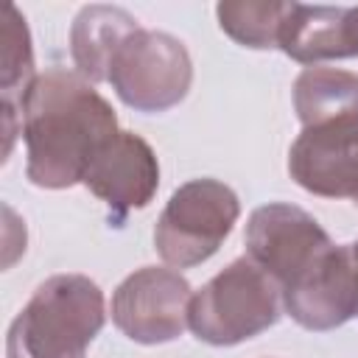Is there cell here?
<instances>
[{"label":"cell","instance_id":"obj_1","mask_svg":"<svg viewBox=\"0 0 358 358\" xmlns=\"http://www.w3.org/2000/svg\"><path fill=\"white\" fill-rule=\"evenodd\" d=\"M117 131L112 103L81 73L67 67L39 73L22 106L31 185L64 190L84 182L95 154Z\"/></svg>","mask_w":358,"mask_h":358},{"label":"cell","instance_id":"obj_2","mask_svg":"<svg viewBox=\"0 0 358 358\" xmlns=\"http://www.w3.org/2000/svg\"><path fill=\"white\" fill-rule=\"evenodd\" d=\"M106 302L98 282L84 274L48 277L6 336L8 358H84L103 330Z\"/></svg>","mask_w":358,"mask_h":358},{"label":"cell","instance_id":"obj_3","mask_svg":"<svg viewBox=\"0 0 358 358\" xmlns=\"http://www.w3.org/2000/svg\"><path fill=\"white\" fill-rule=\"evenodd\" d=\"M280 308V285L249 257H238L193 291L187 327L204 344L235 347L274 327Z\"/></svg>","mask_w":358,"mask_h":358},{"label":"cell","instance_id":"obj_4","mask_svg":"<svg viewBox=\"0 0 358 358\" xmlns=\"http://www.w3.org/2000/svg\"><path fill=\"white\" fill-rule=\"evenodd\" d=\"M241 215L235 190L218 179H190L179 185L154 227L157 255L173 268L210 260Z\"/></svg>","mask_w":358,"mask_h":358},{"label":"cell","instance_id":"obj_5","mask_svg":"<svg viewBox=\"0 0 358 358\" xmlns=\"http://www.w3.org/2000/svg\"><path fill=\"white\" fill-rule=\"evenodd\" d=\"M193 81L187 48L165 34L137 28L115 53L109 84L115 95L137 112H165L185 101Z\"/></svg>","mask_w":358,"mask_h":358},{"label":"cell","instance_id":"obj_6","mask_svg":"<svg viewBox=\"0 0 358 358\" xmlns=\"http://www.w3.org/2000/svg\"><path fill=\"white\" fill-rule=\"evenodd\" d=\"M190 299V282L179 271L143 266L115 288L109 313L126 338L137 344H165L185 333Z\"/></svg>","mask_w":358,"mask_h":358},{"label":"cell","instance_id":"obj_7","mask_svg":"<svg viewBox=\"0 0 358 358\" xmlns=\"http://www.w3.org/2000/svg\"><path fill=\"white\" fill-rule=\"evenodd\" d=\"M243 241L246 257L260 266L280 291L336 246L310 213L285 201L257 207L246 221Z\"/></svg>","mask_w":358,"mask_h":358},{"label":"cell","instance_id":"obj_8","mask_svg":"<svg viewBox=\"0 0 358 358\" xmlns=\"http://www.w3.org/2000/svg\"><path fill=\"white\" fill-rule=\"evenodd\" d=\"M291 179L322 199L358 196V115L302 126L288 151Z\"/></svg>","mask_w":358,"mask_h":358},{"label":"cell","instance_id":"obj_9","mask_svg":"<svg viewBox=\"0 0 358 358\" xmlns=\"http://www.w3.org/2000/svg\"><path fill=\"white\" fill-rule=\"evenodd\" d=\"M285 313L305 330H336L358 316V274L350 249L333 246L302 277L282 288Z\"/></svg>","mask_w":358,"mask_h":358},{"label":"cell","instance_id":"obj_10","mask_svg":"<svg viewBox=\"0 0 358 358\" xmlns=\"http://www.w3.org/2000/svg\"><path fill=\"white\" fill-rule=\"evenodd\" d=\"M90 193L109 204L123 218L143 210L159 187V162L154 148L134 131H117L92 159L81 182Z\"/></svg>","mask_w":358,"mask_h":358},{"label":"cell","instance_id":"obj_11","mask_svg":"<svg viewBox=\"0 0 358 358\" xmlns=\"http://www.w3.org/2000/svg\"><path fill=\"white\" fill-rule=\"evenodd\" d=\"M277 48L308 67L352 59L358 56V11L344 6L291 3Z\"/></svg>","mask_w":358,"mask_h":358},{"label":"cell","instance_id":"obj_12","mask_svg":"<svg viewBox=\"0 0 358 358\" xmlns=\"http://www.w3.org/2000/svg\"><path fill=\"white\" fill-rule=\"evenodd\" d=\"M0 109H3V159L14 148V137L22 134V106L36 81L31 31L17 6H6L0 22Z\"/></svg>","mask_w":358,"mask_h":358},{"label":"cell","instance_id":"obj_13","mask_svg":"<svg viewBox=\"0 0 358 358\" xmlns=\"http://www.w3.org/2000/svg\"><path fill=\"white\" fill-rule=\"evenodd\" d=\"M140 28V22L117 6H84L70 25V56L76 73L90 84L109 81V67L120 45Z\"/></svg>","mask_w":358,"mask_h":358},{"label":"cell","instance_id":"obj_14","mask_svg":"<svg viewBox=\"0 0 358 358\" xmlns=\"http://www.w3.org/2000/svg\"><path fill=\"white\" fill-rule=\"evenodd\" d=\"M294 109L302 126L358 115V76L338 67H305L294 81Z\"/></svg>","mask_w":358,"mask_h":358},{"label":"cell","instance_id":"obj_15","mask_svg":"<svg viewBox=\"0 0 358 358\" xmlns=\"http://www.w3.org/2000/svg\"><path fill=\"white\" fill-rule=\"evenodd\" d=\"M291 3L280 0H224L215 6L221 31L243 48L268 50L277 48L280 31Z\"/></svg>","mask_w":358,"mask_h":358},{"label":"cell","instance_id":"obj_16","mask_svg":"<svg viewBox=\"0 0 358 358\" xmlns=\"http://www.w3.org/2000/svg\"><path fill=\"white\" fill-rule=\"evenodd\" d=\"M347 249H350V260H352V268H355V274H358V241L347 243Z\"/></svg>","mask_w":358,"mask_h":358},{"label":"cell","instance_id":"obj_17","mask_svg":"<svg viewBox=\"0 0 358 358\" xmlns=\"http://www.w3.org/2000/svg\"><path fill=\"white\" fill-rule=\"evenodd\" d=\"M355 204H358V196H355Z\"/></svg>","mask_w":358,"mask_h":358},{"label":"cell","instance_id":"obj_18","mask_svg":"<svg viewBox=\"0 0 358 358\" xmlns=\"http://www.w3.org/2000/svg\"><path fill=\"white\" fill-rule=\"evenodd\" d=\"M355 11H358V6H355Z\"/></svg>","mask_w":358,"mask_h":358}]
</instances>
